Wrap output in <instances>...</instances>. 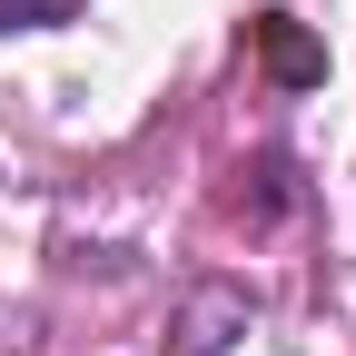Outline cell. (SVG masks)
Masks as SVG:
<instances>
[{"mask_svg": "<svg viewBox=\"0 0 356 356\" xmlns=\"http://www.w3.org/2000/svg\"><path fill=\"white\" fill-rule=\"evenodd\" d=\"M257 50H267V70H277V79H317V70H327V50H317L297 20H277V10L257 20Z\"/></svg>", "mask_w": 356, "mask_h": 356, "instance_id": "6da1fadb", "label": "cell"}, {"mask_svg": "<svg viewBox=\"0 0 356 356\" xmlns=\"http://www.w3.org/2000/svg\"><path fill=\"white\" fill-rule=\"evenodd\" d=\"M238 317H248V307H238V297H208V307H198V317H188V337H178V356H218V346H228V337H218V327H238Z\"/></svg>", "mask_w": 356, "mask_h": 356, "instance_id": "7a4b0ae2", "label": "cell"}, {"mask_svg": "<svg viewBox=\"0 0 356 356\" xmlns=\"http://www.w3.org/2000/svg\"><path fill=\"white\" fill-rule=\"evenodd\" d=\"M70 0H0V30H40V20H60Z\"/></svg>", "mask_w": 356, "mask_h": 356, "instance_id": "3957f363", "label": "cell"}]
</instances>
